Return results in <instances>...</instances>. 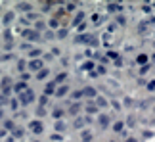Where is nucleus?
<instances>
[{
    "mask_svg": "<svg viewBox=\"0 0 155 142\" xmlns=\"http://www.w3.org/2000/svg\"><path fill=\"white\" fill-rule=\"evenodd\" d=\"M17 102H19V106H31L33 102H37V94H35V90L29 86L25 92H21L19 96H17Z\"/></svg>",
    "mask_w": 155,
    "mask_h": 142,
    "instance_id": "nucleus-1",
    "label": "nucleus"
},
{
    "mask_svg": "<svg viewBox=\"0 0 155 142\" xmlns=\"http://www.w3.org/2000/svg\"><path fill=\"white\" fill-rule=\"evenodd\" d=\"M29 131H31V134H35V137H40V134L44 133V123L40 119H33L29 123Z\"/></svg>",
    "mask_w": 155,
    "mask_h": 142,
    "instance_id": "nucleus-2",
    "label": "nucleus"
},
{
    "mask_svg": "<svg viewBox=\"0 0 155 142\" xmlns=\"http://www.w3.org/2000/svg\"><path fill=\"white\" fill-rule=\"evenodd\" d=\"M27 69H29V71H35V73H38L40 69H44V62L40 60V58H37V60H29V62H27Z\"/></svg>",
    "mask_w": 155,
    "mask_h": 142,
    "instance_id": "nucleus-3",
    "label": "nucleus"
},
{
    "mask_svg": "<svg viewBox=\"0 0 155 142\" xmlns=\"http://www.w3.org/2000/svg\"><path fill=\"white\" fill-rule=\"evenodd\" d=\"M23 37H25L27 40H31V42H38V40H40V33L35 31V29H25V31H23Z\"/></svg>",
    "mask_w": 155,
    "mask_h": 142,
    "instance_id": "nucleus-4",
    "label": "nucleus"
},
{
    "mask_svg": "<svg viewBox=\"0 0 155 142\" xmlns=\"http://www.w3.org/2000/svg\"><path fill=\"white\" fill-rule=\"evenodd\" d=\"M27 88H29V85H27L25 81H15V83H14V86H12V90H14L17 96H19V94H21V92H25Z\"/></svg>",
    "mask_w": 155,
    "mask_h": 142,
    "instance_id": "nucleus-5",
    "label": "nucleus"
},
{
    "mask_svg": "<svg viewBox=\"0 0 155 142\" xmlns=\"http://www.w3.org/2000/svg\"><path fill=\"white\" fill-rule=\"evenodd\" d=\"M98 125H100V129H107L111 125V117L107 113H100L98 115Z\"/></svg>",
    "mask_w": 155,
    "mask_h": 142,
    "instance_id": "nucleus-6",
    "label": "nucleus"
},
{
    "mask_svg": "<svg viewBox=\"0 0 155 142\" xmlns=\"http://www.w3.org/2000/svg\"><path fill=\"white\" fill-rule=\"evenodd\" d=\"M82 108H84V106H82L81 102H71V106H69V115L77 117V115L82 111Z\"/></svg>",
    "mask_w": 155,
    "mask_h": 142,
    "instance_id": "nucleus-7",
    "label": "nucleus"
},
{
    "mask_svg": "<svg viewBox=\"0 0 155 142\" xmlns=\"http://www.w3.org/2000/svg\"><path fill=\"white\" fill-rule=\"evenodd\" d=\"M82 110H84L86 113H88V117H90V115H96V113H100V108H98V106L94 104V102H88V104H84V108H82Z\"/></svg>",
    "mask_w": 155,
    "mask_h": 142,
    "instance_id": "nucleus-8",
    "label": "nucleus"
},
{
    "mask_svg": "<svg viewBox=\"0 0 155 142\" xmlns=\"http://www.w3.org/2000/svg\"><path fill=\"white\" fill-rule=\"evenodd\" d=\"M52 117H54L56 121H61L63 117H65V110L61 108V106H56V108L52 110Z\"/></svg>",
    "mask_w": 155,
    "mask_h": 142,
    "instance_id": "nucleus-9",
    "label": "nucleus"
},
{
    "mask_svg": "<svg viewBox=\"0 0 155 142\" xmlns=\"http://www.w3.org/2000/svg\"><path fill=\"white\" fill-rule=\"evenodd\" d=\"M56 90H58V85H56L54 81L46 83V86H44V96H52V94H56Z\"/></svg>",
    "mask_w": 155,
    "mask_h": 142,
    "instance_id": "nucleus-10",
    "label": "nucleus"
},
{
    "mask_svg": "<svg viewBox=\"0 0 155 142\" xmlns=\"http://www.w3.org/2000/svg\"><path fill=\"white\" fill-rule=\"evenodd\" d=\"M94 140V133L90 131V129H82L81 133V142H92Z\"/></svg>",
    "mask_w": 155,
    "mask_h": 142,
    "instance_id": "nucleus-11",
    "label": "nucleus"
},
{
    "mask_svg": "<svg viewBox=\"0 0 155 142\" xmlns=\"http://www.w3.org/2000/svg\"><path fill=\"white\" fill-rule=\"evenodd\" d=\"M14 19H15V12H12V10H10V12H6V14H4V17H2V23H4L6 27H10Z\"/></svg>",
    "mask_w": 155,
    "mask_h": 142,
    "instance_id": "nucleus-12",
    "label": "nucleus"
},
{
    "mask_svg": "<svg viewBox=\"0 0 155 142\" xmlns=\"http://www.w3.org/2000/svg\"><path fill=\"white\" fill-rule=\"evenodd\" d=\"M90 40H92V35H77L75 37L77 44H90Z\"/></svg>",
    "mask_w": 155,
    "mask_h": 142,
    "instance_id": "nucleus-13",
    "label": "nucleus"
},
{
    "mask_svg": "<svg viewBox=\"0 0 155 142\" xmlns=\"http://www.w3.org/2000/svg\"><path fill=\"white\" fill-rule=\"evenodd\" d=\"M54 131H56L58 134H63L65 131H67V125H65V121L61 119V121H56L54 123Z\"/></svg>",
    "mask_w": 155,
    "mask_h": 142,
    "instance_id": "nucleus-14",
    "label": "nucleus"
},
{
    "mask_svg": "<svg viewBox=\"0 0 155 142\" xmlns=\"http://www.w3.org/2000/svg\"><path fill=\"white\" fill-rule=\"evenodd\" d=\"M113 133H117V134H123L124 133V121L123 119H119L113 123Z\"/></svg>",
    "mask_w": 155,
    "mask_h": 142,
    "instance_id": "nucleus-15",
    "label": "nucleus"
},
{
    "mask_svg": "<svg viewBox=\"0 0 155 142\" xmlns=\"http://www.w3.org/2000/svg\"><path fill=\"white\" fill-rule=\"evenodd\" d=\"M82 94H84L86 98H96L98 96V92H96L94 86H84V88H82Z\"/></svg>",
    "mask_w": 155,
    "mask_h": 142,
    "instance_id": "nucleus-16",
    "label": "nucleus"
},
{
    "mask_svg": "<svg viewBox=\"0 0 155 142\" xmlns=\"http://www.w3.org/2000/svg\"><path fill=\"white\" fill-rule=\"evenodd\" d=\"M10 134H12V137H14L15 140H19V138L25 137V129H23V127H15V129H14V131H12Z\"/></svg>",
    "mask_w": 155,
    "mask_h": 142,
    "instance_id": "nucleus-17",
    "label": "nucleus"
},
{
    "mask_svg": "<svg viewBox=\"0 0 155 142\" xmlns=\"http://www.w3.org/2000/svg\"><path fill=\"white\" fill-rule=\"evenodd\" d=\"M86 125H88V123H86V115L84 117H75V123H73L75 129H84Z\"/></svg>",
    "mask_w": 155,
    "mask_h": 142,
    "instance_id": "nucleus-18",
    "label": "nucleus"
},
{
    "mask_svg": "<svg viewBox=\"0 0 155 142\" xmlns=\"http://www.w3.org/2000/svg\"><path fill=\"white\" fill-rule=\"evenodd\" d=\"M2 129H6L8 133H12V131L15 129V121H14V119H8V117H6V119H4V127H2Z\"/></svg>",
    "mask_w": 155,
    "mask_h": 142,
    "instance_id": "nucleus-19",
    "label": "nucleus"
},
{
    "mask_svg": "<svg viewBox=\"0 0 155 142\" xmlns=\"http://www.w3.org/2000/svg\"><path fill=\"white\" fill-rule=\"evenodd\" d=\"M94 104H96L100 110H104V108H107V106H109V102H107L104 96H96V102H94Z\"/></svg>",
    "mask_w": 155,
    "mask_h": 142,
    "instance_id": "nucleus-20",
    "label": "nucleus"
},
{
    "mask_svg": "<svg viewBox=\"0 0 155 142\" xmlns=\"http://www.w3.org/2000/svg\"><path fill=\"white\" fill-rule=\"evenodd\" d=\"M40 56H44L40 48H31V52H29V60H37V58H40Z\"/></svg>",
    "mask_w": 155,
    "mask_h": 142,
    "instance_id": "nucleus-21",
    "label": "nucleus"
},
{
    "mask_svg": "<svg viewBox=\"0 0 155 142\" xmlns=\"http://www.w3.org/2000/svg\"><path fill=\"white\" fill-rule=\"evenodd\" d=\"M67 92H69V85H61V86H58L56 96H58V98H61V96H65Z\"/></svg>",
    "mask_w": 155,
    "mask_h": 142,
    "instance_id": "nucleus-22",
    "label": "nucleus"
},
{
    "mask_svg": "<svg viewBox=\"0 0 155 142\" xmlns=\"http://www.w3.org/2000/svg\"><path fill=\"white\" fill-rule=\"evenodd\" d=\"M48 75H50V69L44 67V69H40L38 73H37V79H38V81H44V79H48Z\"/></svg>",
    "mask_w": 155,
    "mask_h": 142,
    "instance_id": "nucleus-23",
    "label": "nucleus"
},
{
    "mask_svg": "<svg viewBox=\"0 0 155 142\" xmlns=\"http://www.w3.org/2000/svg\"><path fill=\"white\" fill-rule=\"evenodd\" d=\"M107 10H109V12H113V14H117V12H123L124 8H123V6L121 4H107Z\"/></svg>",
    "mask_w": 155,
    "mask_h": 142,
    "instance_id": "nucleus-24",
    "label": "nucleus"
},
{
    "mask_svg": "<svg viewBox=\"0 0 155 142\" xmlns=\"http://www.w3.org/2000/svg\"><path fill=\"white\" fill-rule=\"evenodd\" d=\"M10 108H12L14 113H17V110H19V102H17V98H12L10 100Z\"/></svg>",
    "mask_w": 155,
    "mask_h": 142,
    "instance_id": "nucleus-25",
    "label": "nucleus"
},
{
    "mask_svg": "<svg viewBox=\"0 0 155 142\" xmlns=\"http://www.w3.org/2000/svg\"><path fill=\"white\" fill-rule=\"evenodd\" d=\"M82 19H84V14H82V12H79V14L75 15V19H73V25H75V27H77V25H81Z\"/></svg>",
    "mask_w": 155,
    "mask_h": 142,
    "instance_id": "nucleus-26",
    "label": "nucleus"
},
{
    "mask_svg": "<svg viewBox=\"0 0 155 142\" xmlns=\"http://www.w3.org/2000/svg\"><path fill=\"white\" fill-rule=\"evenodd\" d=\"M94 67H96V66H94V62H86V63H82V71H90V73H92V71H94Z\"/></svg>",
    "mask_w": 155,
    "mask_h": 142,
    "instance_id": "nucleus-27",
    "label": "nucleus"
},
{
    "mask_svg": "<svg viewBox=\"0 0 155 142\" xmlns=\"http://www.w3.org/2000/svg\"><path fill=\"white\" fill-rule=\"evenodd\" d=\"M38 106H40V108H46V106H48V96H44V94H42V96L38 98Z\"/></svg>",
    "mask_w": 155,
    "mask_h": 142,
    "instance_id": "nucleus-28",
    "label": "nucleus"
},
{
    "mask_svg": "<svg viewBox=\"0 0 155 142\" xmlns=\"http://www.w3.org/2000/svg\"><path fill=\"white\" fill-rule=\"evenodd\" d=\"M65 79H67V73H65V71H61V73H58V77H56V81H54V83L58 85V83H61V81H65Z\"/></svg>",
    "mask_w": 155,
    "mask_h": 142,
    "instance_id": "nucleus-29",
    "label": "nucleus"
},
{
    "mask_svg": "<svg viewBox=\"0 0 155 142\" xmlns=\"http://www.w3.org/2000/svg\"><path fill=\"white\" fill-rule=\"evenodd\" d=\"M42 29H46V23L38 19L37 23H35V31H42Z\"/></svg>",
    "mask_w": 155,
    "mask_h": 142,
    "instance_id": "nucleus-30",
    "label": "nucleus"
},
{
    "mask_svg": "<svg viewBox=\"0 0 155 142\" xmlns=\"http://www.w3.org/2000/svg\"><path fill=\"white\" fill-rule=\"evenodd\" d=\"M50 140L52 142H61L63 137H61V134H58V133H54V134H50Z\"/></svg>",
    "mask_w": 155,
    "mask_h": 142,
    "instance_id": "nucleus-31",
    "label": "nucleus"
},
{
    "mask_svg": "<svg viewBox=\"0 0 155 142\" xmlns=\"http://www.w3.org/2000/svg\"><path fill=\"white\" fill-rule=\"evenodd\" d=\"M92 23H94V25H100V23H102V15H100V14H94L92 15Z\"/></svg>",
    "mask_w": 155,
    "mask_h": 142,
    "instance_id": "nucleus-32",
    "label": "nucleus"
},
{
    "mask_svg": "<svg viewBox=\"0 0 155 142\" xmlns=\"http://www.w3.org/2000/svg\"><path fill=\"white\" fill-rule=\"evenodd\" d=\"M82 96H84V94H82V90H75L73 94H71V98H73V100H81Z\"/></svg>",
    "mask_w": 155,
    "mask_h": 142,
    "instance_id": "nucleus-33",
    "label": "nucleus"
},
{
    "mask_svg": "<svg viewBox=\"0 0 155 142\" xmlns=\"http://www.w3.org/2000/svg\"><path fill=\"white\" fill-rule=\"evenodd\" d=\"M136 62H138V63H146L147 62V56L146 54H138V56H136Z\"/></svg>",
    "mask_w": 155,
    "mask_h": 142,
    "instance_id": "nucleus-34",
    "label": "nucleus"
},
{
    "mask_svg": "<svg viewBox=\"0 0 155 142\" xmlns=\"http://www.w3.org/2000/svg\"><path fill=\"white\" fill-rule=\"evenodd\" d=\"M17 8H21L23 12H29V10H33V4H17Z\"/></svg>",
    "mask_w": 155,
    "mask_h": 142,
    "instance_id": "nucleus-35",
    "label": "nucleus"
},
{
    "mask_svg": "<svg viewBox=\"0 0 155 142\" xmlns=\"http://www.w3.org/2000/svg\"><path fill=\"white\" fill-rule=\"evenodd\" d=\"M115 25H127V17H124V15H119Z\"/></svg>",
    "mask_w": 155,
    "mask_h": 142,
    "instance_id": "nucleus-36",
    "label": "nucleus"
},
{
    "mask_svg": "<svg viewBox=\"0 0 155 142\" xmlns=\"http://www.w3.org/2000/svg\"><path fill=\"white\" fill-rule=\"evenodd\" d=\"M14 58H15V56H14V54H10V52H8V54H4L2 58H0V62H8V60H14Z\"/></svg>",
    "mask_w": 155,
    "mask_h": 142,
    "instance_id": "nucleus-37",
    "label": "nucleus"
},
{
    "mask_svg": "<svg viewBox=\"0 0 155 142\" xmlns=\"http://www.w3.org/2000/svg\"><path fill=\"white\" fill-rule=\"evenodd\" d=\"M86 27H88V23H84V21H82L81 25H77V31H79V33H82V31H86Z\"/></svg>",
    "mask_w": 155,
    "mask_h": 142,
    "instance_id": "nucleus-38",
    "label": "nucleus"
},
{
    "mask_svg": "<svg viewBox=\"0 0 155 142\" xmlns=\"http://www.w3.org/2000/svg\"><path fill=\"white\" fill-rule=\"evenodd\" d=\"M58 37L59 39H65V37H67V29H59V31H58Z\"/></svg>",
    "mask_w": 155,
    "mask_h": 142,
    "instance_id": "nucleus-39",
    "label": "nucleus"
},
{
    "mask_svg": "<svg viewBox=\"0 0 155 142\" xmlns=\"http://www.w3.org/2000/svg\"><path fill=\"white\" fill-rule=\"evenodd\" d=\"M25 66H27V63L23 62V60H19V62H17V69H19V71H25Z\"/></svg>",
    "mask_w": 155,
    "mask_h": 142,
    "instance_id": "nucleus-40",
    "label": "nucleus"
},
{
    "mask_svg": "<svg viewBox=\"0 0 155 142\" xmlns=\"http://www.w3.org/2000/svg\"><path fill=\"white\" fill-rule=\"evenodd\" d=\"M6 137H8V131H6V129H2V127H0V140H4Z\"/></svg>",
    "mask_w": 155,
    "mask_h": 142,
    "instance_id": "nucleus-41",
    "label": "nucleus"
},
{
    "mask_svg": "<svg viewBox=\"0 0 155 142\" xmlns=\"http://www.w3.org/2000/svg\"><path fill=\"white\" fill-rule=\"evenodd\" d=\"M50 27H52V29H58V27H59V21H58V19H50Z\"/></svg>",
    "mask_w": 155,
    "mask_h": 142,
    "instance_id": "nucleus-42",
    "label": "nucleus"
},
{
    "mask_svg": "<svg viewBox=\"0 0 155 142\" xmlns=\"http://www.w3.org/2000/svg\"><path fill=\"white\" fill-rule=\"evenodd\" d=\"M96 69H98V73H100V75H104V73H107V67H105V66H98Z\"/></svg>",
    "mask_w": 155,
    "mask_h": 142,
    "instance_id": "nucleus-43",
    "label": "nucleus"
},
{
    "mask_svg": "<svg viewBox=\"0 0 155 142\" xmlns=\"http://www.w3.org/2000/svg\"><path fill=\"white\" fill-rule=\"evenodd\" d=\"M37 113H38V115H44V113H46V108H40V106H38V110H37Z\"/></svg>",
    "mask_w": 155,
    "mask_h": 142,
    "instance_id": "nucleus-44",
    "label": "nucleus"
},
{
    "mask_svg": "<svg viewBox=\"0 0 155 142\" xmlns=\"http://www.w3.org/2000/svg\"><path fill=\"white\" fill-rule=\"evenodd\" d=\"M2 142H15V138H14V137H12V134H10V137H6V138H4Z\"/></svg>",
    "mask_w": 155,
    "mask_h": 142,
    "instance_id": "nucleus-45",
    "label": "nucleus"
},
{
    "mask_svg": "<svg viewBox=\"0 0 155 142\" xmlns=\"http://www.w3.org/2000/svg\"><path fill=\"white\" fill-rule=\"evenodd\" d=\"M65 8H67L69 12H73L75 10V4H65Z\"/></svg>",
    "mask_w": 155,
    "mask_h": 142,
    "instance_id": "nucleus-46",
    "label": "nucleus"
},
{
    "mask_svg": "<svg viewBox=\"0 0 155 142\" xmlns=\"http://www.w3.org/2000/svg\"><path fill=\"white\" fill-rule=\"evenodd\" d=\"M127 123H128V125H134V123H136V121H134V115H130V117H128V121H127Z\"/></svg>",
    "mask_w": 155,
    "mask_h": 142,
    "instance_id": "nucleus-47",
    "label": "nucleus"
},
{
    "mask_svg": "<svg viewBox=\"0 0 155 142\" xmlns=\"http://www.w3.org/2000/svg\"><path fill=\"white\" fill-rule=\"evenodd\" d=\"M147 88H150V90H153V88H155V81H151V83H147Z\"/></svg>",
    "mask_w": 155,
    "mask_h": 142,
    "instance_id": "nucleus-48",
    "label": "nucleus"
},
{
    "mask_svg": "<svg viewBox=\"0 0 155 142\" xmlns=\"http://www.w3.org/2000/svg\"><path fill=\"white\" fill-rule=\"evenodd\" d=\"M144 73H147V66H144V67L140 69V75H144Z\"/></svg>",
    "mask_w": 155,
    "mask_h": 142,
    "instance_id": "nucleus-49",
    "label": "nucleus"
},
{
    "mask_svg": "<svg viewBox=\"0 0 155 142\" xmlns=\"http://www.w3.org/2000/svg\"><path fill=\"white\" fill-rule=\"evenodd\" d=\"M127 142H136V138H127Z\"/></svg>",
    "mask_w": 155,
    "mask_h": 142,
    "instance_id": "nucleus-50",
    "label": "nucleus"
},
{
    "mask_svg": "<svg viewBox=\"0 0 155 142\" xmlns=\"http://www.w3.org/2000/svg\"><path fill=\"white\" fill-rule=\"evenodd\" d=\"M33 142H40V140H33Z\"/></svg>",
    "mask_w": 155,
    "mask_h": 142,
    "instance_id": "nucleus-51",
    "label": "nucleus"
},
{
    "mask_svg": "<svg viewBox=\"0 0 155 142\" xmlns=\"http://www.w3.org/2000/svg\"><path fill=\"white\" fill-rule=\"evenodd\" d=\"M109 142H117V140H109Z\"/></svg>",
    "mask_w": 155,
    "mask_h": 142,
    "instance_id": "nucleus-52",
    "label": "nucleus"
},
{
    "mask_svg": "<svg viewBox=\"0 0 155 142\" xmlns=\"http://www.w3.org/2000/svg\"><path fill=\"white\" fill-rule=\"evenodd\" d=\"M0 142H2V140H0Z\"/></svg>",
    "mask_w": 155,
    "mask_h": 142,
    "instance_id": "nucleus-53",
    "label": "nucleus"
}]
</instances>
